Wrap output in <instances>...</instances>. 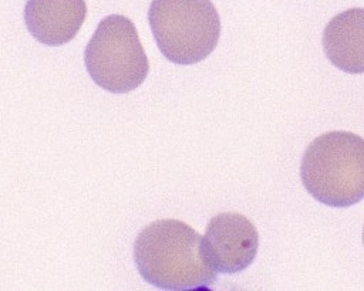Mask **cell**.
Masks as SVG:
<instances>
[{"mask_svg":"<svg viewBox=\"0 0 364 291\" xmlns=\"http://www.w3.org/2000/svg\"><path fill=\"white\" fill-rule=\"evenodd\" d=\"M134 263L142 278L161 290H206L216 281L203 237L176 219L145 226L134 243Z\"/></svg>","mask_w":364,"mask_h":291,"instance_id":"6da1fadb","label":"cell"},{"mask_svg":"<svg viewBox=\"0 0 364 291\" xmlns=\"http://www.w3.org/2000/svg\"><path fill=\"white\" fill-rule=\"evenodd\" d=\"M363 244H364V230H363Z\"/></svg>","mask_w":364,"mask_h":291,"instance_id":"ba28073f","label":"cell"},{"mask_svg":"<svg viewBox=\"0 0 364 291\" xmlns=\"http://www.w3.org/2000/svg\"><path fill=\"white\" fill-rule=\"evenodd\" d=\"M148 23L162 55L181 65L205 60L220 35V18L210 0H152Z\"/></svg>","mask_w":364,"mask_h":291,"instance_id":"3957f363","label":"cell"},{"mask_svg":"<svg viewBox=\"0 0 364 291\" xmlns=\"http://www.w3.org/2000/svg\"><path fill=\"white\" fill-rule=\"evenodd\" d=\"M323 50L330 62L350 74L364 72V9L336 14L323 33Z\"/></svg>","mask_w":364,"mask_h":291,"instance_id":"52a82bcc","label":"cell"},{"mask_svg":"<svg viewBox=\"0 0 364 291\" xmlns=\"http://www.w3.org/2000/svg\"><path fill=\"white\" fill-rule=\"evenodd\" d=\"M92 81L112 94L138 88L148 75L149 62L134 23L122 14L104 17L84 53Z\"/></svg>","mask_w":364,"mask_h":291,"instance_id":"277c9868","label":"cell"},{"mask_svg":"<svg viewBox=\"0 0 364 291\" xmlns=\"http://www.w3.org/2000/svg\"><path fill=\"white\" fill-rule=\"evenodd\" d=\"M306 190L330 207H350L364 199V139L330 131L313 139L300 163Z\"/></svg>","mask_w":364,"mask_h":291,"instance_id":"7a4b0ae2","label":"cell"},{"mask_svg":"<svg viewBox=\"0 0 364 291\" xmlns=\"http://www.w3.org/2000/svg\"><path fill=\"white\" fill-rule=\"evenodd\" d=\"M203 246L218 273L236 274L253 263L259 248V233L246 216L220 213L209 220Z\"/></svg>","mask_w":364,"mask_h":291,"instance_id":"5b68a950","label":"cell"},{"mask_svg":"<svg viewBox=\"0 0 364 291\" xmlns=\"http://www.w3.org/2000/svg\"><path fill=\"white\" fill-rule=\"evenodd\" d=\"M87 16L84 0H27L24 21L30 34L46 45H63L80 31Z\"/></svg>","mask_w":364,"mask_h":291,"instance_id":"8992f818","label":"cell"}]
</instances>
